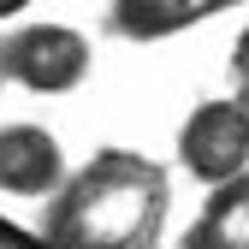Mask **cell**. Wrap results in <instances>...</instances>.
<instances>
[{"label":"cell","instance_id":"1","mask_svg":"<svg viewBox=\"0 0 249 249\" xmlns=\"http://www.w3.org/2000/svg\"><path fill=\"white\" fill-rule=\"evenodd\" d=\"M172 172L137 148H101L42 202V249H166Z\"/></svg>","mask_w":249,"mask_h":249},{"label":"cell","instance_id":"2","mask_svg":"<svg viewBox=\"0 0 249 249\" xmlns=\"http://www.w3.org/2000/svg\"><path fill=\"white\" fill-rule=\"evenodd\" d=\"M0 59H6V83L30 89V95H71L95 66V48L83 30L36 18L18 30H0Z\"/></svg>","mask_w":249,"mask_h":249},{"label":"cell","instance_id":"3","mask_svg":"<svg viewBox=\"0 0 249 249\" xmlns=\"http://www.w3.org/2000/svg\"><path fill=\"white\" fill-rule=\"evenodd\" d=\"M178 166L190 172L202 190L249 172V101L243 95H213L196 101L190 119L178 124Z\"/></svg>","mask_w":249,"mask_h":249},{"label":"cell","instance_id":"4","mask_svg":"<svg viewBox=\"0 0 249 249\" xmlns=\"http://www.w3.org/2000/svg\"><path fill=\"white\" fill-rule=\"evenodd\" d=\"M66 148L48 124H0V196H24V202H48L66 184Z\"/></svg>","mask_w":249,"mask_h":249},{"label":"cell","instance_id":"5","mask_svg":"<svg viewBox=\"0 0 249 249\" xmlns=\"http://www.w3.org/2000/svg\"><path fill=\"white\" fill-rule=\"evenodd\" d=\"M249 0H107V36L119 42H166V36H184V30H196L220 12H237Z\"/></svg>","mask_w":249,"mask_h":249},{"label":"cell","instance_id":"6","mask_svg":"<svg viewBox=\"0 0 249 249\" xmlns=\"http://www.w3.org/2000/svg\"><path fill=\"white\" fill-rule=\"evenodd\" d=\"M178 249H249V172L208 190L196 220L184 226Z\"/></svg>","mask_w":249,"mask_h":249},{"label":"cell","instance_id":"7","mask_svg":"<svg viewBox=\"0 0 249 249\" xmlns=\"http://www.w3.org/2000/svg\"><path fill=\"white\" fill-rule=\"evenodd\" d=\"M231 83H237V95L249 101V18H243L237 42H231Z\"/></svg>","mask_w":249,"mask_h":249},{"label":"cell","instance_id":"8","mask_svg":"<svg viewBox=\"0 0 249 249\" xmlns=\"http://www.w3.org/2000/svg\"><path fill=\"white\" fill-rule=\"evenodd\" d=\"M24 6H36V0H0V24H6V18H18Z\"/></svg>","mask_w":249,"mask_h":249},{"label":"cell","instance_id":"9","mask_svg":"<svg viewBox=\"0 0 249 249\" xmlns=\"http://www.w3.org/2000/svg\"><path fill=\"white\" fill-rule=\"evenodd\" d=\"M0 89H6V59H0Z\"/></svg>","mask_w":249,"mask_h":249}]
</instances>
